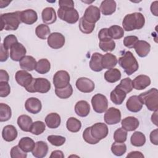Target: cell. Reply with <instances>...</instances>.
I'll list each match as a JSON object with an SVG mask.
<instances>
[{
    "instance_id": "6da1fadb",
    "label": "cell",
    "mask_w": 158,
    "mask_h": 158,
    "mask_svg": "<svg viewBox=\"0 0 158 158\" xmlns=\"http://www.w3.org/2000/svg\"><path fill=\"white\" fill-rule=\"evenodd\" d=\"M145 23V18L141 12H133L127 14L123 19V29L127 31L139 30Z\"/></svg>"
},
{
    "instance_id": "7a4b0ae2",
    "label": "cell",
    "mask_w": 158,
    "mask_h": 158,
    "mask_svg": "<svg viewBox=\"0 0 158 158\" xmlns=\"http://www.w3.org/2000/svg\"><path fill=\"white\" fill-rule=\"evenodd\" d=\"M21 22L20 11L2 14L1 15V30H16Z\"/></svg>"
},
{
    "instance_id": "3957f363",
    "label": "cell",
    "mask_w": 158,
    "mask_h": 158,
    "mask_svg": "<svg viewBox=\"0 0 158 158\" xmlns=\"http://www.w3.org/2000/svg\"><path fill=\"white\" fill-rule=\"evenodd\" d=\"M118 64L128 75H131L136 72L139 67L138 61L130 51L125 52L118 59Z\"/></svg>"
},
{
    "instance_id": "277c9868",
    "label": "cell",
    "mask_w": 158,
    "mask_h": 158,
    "mask_svg": "<svg viewBox=\"0 0 158 158\" xmlns=\"http://www.w3.org/2000/svg\"><path fill=\"white\" fill-rule=\"evenodd\" d=\"M138 96L143 104L146 105L148 110L154 112L157 110L158 91L156 88H151L146 92L141 93Z\"/></svg>"
},
{
    "instance_id": "5b68a950",
    "label": "cell",
    "mask_w": 158,
    "mask_h": 158,
    "mask_svg": "<svg viewBox=\"0 0 158 158\" xmlns=\"http://www.w3.org/2000/svg\"><path fill=\"white\" fill-rule=\"evenodd\" d=\"M29 93H46L51 89V83L44 78H33L31 84L25 88Z\"/></svg>"
},
{
    "instance_id": "8992f818",
    "label": "cell",
    "mask_w": 158,
    "mask_h": 158,
    "mask_svg": "<svg viewBox=\"0 0 158 158\" xmlns=\"http://www.w3.org/2000/svg\"><path fill=\"white\" fill-rule=\"evenodd\" d=\"M58 17L70 24H74L79 20V14L75 8L59 7L57 10Z\"/></svg>"
},
{
    "instance_id": "52a82bcc",
    "label": "cell",
    "mask_w": 158,
    "mask_h": 158,
    "mask_svg": "<svg viewBox=\"0 0 158 158\" xmlns=\"http://www.w3.org/2000/svg\"><path fill=\"white\" fill-rule=\"evenodd\" d=\"M91 104L96 112L101 114L107 109L108 101L104 95L98 93L92 97Z\"/></svg>"
},
{
    "instance_id": "ba28073f",
    "label": "cell",
    "mask_w": 158,
    "mask_h": 158,
    "mask_svg": "<svg viewBox=\"0 0 158 158\" xmlns=\"http://www.w3.org/2000/svg\"><path fill=\"white\" fill-rule=\"evenodd\" d=\"M70 77L65 70L57 71L53 77V84L56 88H63L70 84Z\"/></svg>"
},
{
    "instance_id": "9c48e42d",
    "label": "cell",
    "mask_w": 158,
    "mask_h": 158,
    "mask_svg": "<svg viewBox=\"0 0 158 158\" xmlns=\"http://www.w3.org/2000/svg\"><path fill=\"white\" fill-rule=\"evenodd\" d=\"M91 133L94 138L100 141L107 136L109 129L104 123H96L91 127Z\"/></svg>"
},
{
    "instance_id": "30bf717a",
    "label": "cell",
    "mask_w": 158,
    "mask_h": 158,
    "mask_svg": "<svg viewBox=\"0 0 158 158\" xmlns=\"http://www.w3.org/2000/svg\"><path fill=\"white\" fill-rule=\"evenodd\" d=\"M105 122L108 125H115L121 120V112L118 109L110 107L106 110L104 116Z\"/></svg>"
},
{
    "instance_id": "8fae6325",
    "label": "cell",
    "mask_w": 158,
    "mask_h": 158,
    "mask_svg": "<svg viewBox=\"0 0 158 158\" xmlns=\"http://www.w3.org/2000/svg\"><path fill=\"white\" fill-rule=\"evenodd\" d=\"M64 36L59 32H54L49 35L48 38V44L49 47L54 49H58L65 44Z\"/></svg>"
},
{
    "instance_id": "7c38bea8",
    "label": "cell",
    "mask_w": 158,
    "mask_h": 158,
    "mask_svg": "<svg viewBox=\"0 0 158 158\" xmlns=\"http://www.w3.org/2000/svg\"><path fill=\"white\" fill-rule=\"evenodd\" d=\"M83 17L89 23L95 24L101 17L100 9L97 6L91 5L86 9Z\"/></svg>"
},
{
    "instance_id": "4fadbf2b",
    "label": "cell",
    "mask_w": 158,
    "mask_h": 158,
    "mask_svg": "<svg viewBox=\"0 0 158 158\" xmlns=\"http://www.w3.org/2000/svg\"><path fill=\"white\" fill-rule=\"evenodd\" d=\"M76 87L82 93H91L94 89V83L89 78L86 77H81L76 81Z\"/></svg>"
},
{
    "instance_id": "5bb4252c",
    "label": "cell",
    "mask_w": 158,
    "mask_h": 158,
    "mask_svg": "<svg viewBox=\"0 0 158 158\" xmlns=\"http://www.w3.org/2000/svg\"><path fill=\"white\" fill-rule=\"evenodd\" d=\"M15 79L19 85L26 88L31 84L33 78L27 71L21 70L16 72L15 75Z\"/></svg>"
},
{
    "instance_id": "9a60e30c",
    "label": "cell",
    "mask_w": 158,
    "mask_h": 158,
    "mask_svg": "<svg viewBox=\"0 0 158 158\" xmlns=\"http://www.w3.org/2000/svg\"><path fill=\"white\" fill-rule=\"evenodd\" d=\"M27 50L24 46L18 42L11 48L10 51V57L14 61H20L25 56Z\"/></svg>"
},
{
    "instance_id": "2e32d148",
    "label": "cell",
    "mask_w": 158,
    "mask_h": 158,
    "mask_svg": "<svg viewBox=\"0 0 158 158\" xmlns=\"http://www.w3.org/2000/svg\"><path fill=\"white\" fill-rule=\"evenodd\" d=\"M25 107L28 112L33 114H36L41 110V102L39 99L31 97L26 100L25 102Z\"/></svg>"
},
{
    "instance_id": "e0dca14e",
    "label": "cell",
    "mask_w": 158,
    "mask_h": 158,
    "mask_svg": "<svg viewBox=\"0 0 158 158\" xmlns=\"http://www.w3.org/2000/svg\"><path fill=\"white\" fill-rule=\"evenodd\" d=\"M21 22L27 25H32L38 20V15L33 9H26L20 11Z\"/></svg>"
},
{
    "instance_id": "ac0fdd59",
    "label": "cell",
    "mask_w": 158,
    "mask_h": 158,
    "mask_svg": "<svg viewBox=\"0 0 158 158\" xmlns=\"http://www.w3.org/2000/svg\"><path fill=\"white\" fill-rule=\"evenodd\" d=\"M143 104L138 96L133 95L130 96L127 101L126 107L127 109L132 112H138L143 108Z\"/></svg>"
},
{
    "instance_id": "d6986e66",
    "label": "cell",
    "mask_w": 158,
    "mask_h": 158,
    "mask_svg": "<svg viewBox=\"0 0 158 158\" xmlns=\"http://www.w3.org/2000/svg\"><path fill=\"white\" fill-rule=\"evenodd\" d=\"M151 84L150 78L145 75H139L132 81L133 88L136 90H142L147 88Z\"/></svg>"
},
{
    "instance_id": "ffe728a7",
    "label": "cell",
    "mask_w": 158,
    "mask_h": 158,
    "mask_svg": "<svg viewBox=\"0 0 158 158\" xmlns=\"http://www.w3.org/2000/svg\"><path fill=\"white\" fill-rule=\"evenodd\" d=\"M32 154L35 157L43 158L44 157L48 152V146L46 143L43 141H37L35 143V148H33Z\"/></svg>"
},
{
    "instance_id": "44dd1931",
    "label": "cell",
    "mask_w": 158,
    "mask_h": 158,
    "mask_svg": "<svg viewBox=\"0 0 158 158\" xmlns=\"http://www.w3.org/2000/svg\"><path fill=\"white\" fill-rule=\"evenodd\" d=\"M122 128L126 131H132L135 130L139 125V122L138 118L133 116L127 117L121 122Z\"/></svg>"
},
{
    "instance_id": "7402d4cb",
    "label": "cell",
    "mask_w": 158,
    "mask_h": 158,
    "mask_svg": "<svg viewBox=\"0 0 158 158\" xmlns=\"http://www.w3.org/2000/svg\"><path fill=\"white\" fill-rule=\"evenodd\" d=\"M18 135L17 129L14 125H7L5 126L2 131V136L4 140L7 142H11L15 140Z\"/></svg>"
},
{
    "instance_id": "603a6c76",
    "label": "cell",
    "mask_w": 158,
    "mask_h": 158,
    "mask_svg": "<svg viewBox=\"0 0 158 158\" xmlns=\"http://www.w3.org/2000/svg\"><path fill=\"white\" fill-rule=\"evenodd\" d=\"M136 54L141 57H144L148 55L151 50V45L144 40H138L134 46Z\"/></svg>"
},
{
    "instance_id": "cb8c5ba5",
    "label": "cell",
    "mask_w": 158,
    "mask_h": 158,
    "mask_svg": "<svg viewBox=\"0 0 158 158\" xmlns=\"http://www.w3.org/2000/svg\"><path fill=\"white\" fill-rule=\"evenodd\" d=\"M43 22L48 25L52 24L56 21L57 16L53 7H48L44 8L41 13Z\"/></svg>"
},
{
    "instance_id": "d4e9b609",
    "label": "cell",
    "mask_w": 158,
    "mask_h": 158,
    "mask_svg": "<svg viewBox=\"0 0 158 158\" xmlns=\"http://www.w3.org/2000/svg\"><path fill=\"white\" fill-rule=\"evenodd\" d=\"M116 2L113 0H105L102 1L100 5V11L104 15H110L116 10Z\"/></svg>"
},
{
    "instance_id": "484cf974",
    "label": "cell",
    "mask_w": 158,
    "mask_h": 158,
    "mask_svg": "<svg viewBox=\"0 0 158 158\" xmlns=\"http://www.w3.org/2000/svg\"><path fill=\"white\" fill-rule=\"evenodd\" d=\"M75 112L80 117H86L90 112V106L86 101H79L75 106Z\"/></svg>"
},
{
    "instance_id": "4316f807",
    "label": "cell",
    "mask_w": 158,
    "mask_h": 158,
    "mask_svg": "<svg viewBox=\"0 0 158 158\" xmlns=\"http://www.w3.org/2000/svg\"><path fill=\"white\" fill-rule=\"evenodd\" d=\"M35 59L31 56H25L19 61L20 68L26 71H32L35 69L36 65Z\"/></svg>"
},
{
    "instance_id": "83f0119b",
    "label": "cell",
    "mask_w": 158,
    "mask_h": 158,
    "mask_svg": "<svg viewBox=\"0 0 158 158\" xmlns=\"http://www.w3.org/2000/svg\"><path fill=\"white\" fill-rule=\"evenodd\" d=\"M102 55L99 52H94L92 54L89 61V67L94 72H101L103 68L102 66Z\"/></svg>"
},
{
    "instance_id": "f1b7e54d",
    "label": "cell",
    "mask_w": 158,
    "mask_h": 158,
    "mask_svg": "<svg viewBox=\"0 0 158 158\" xmlns=\"http://www.w3.org/2000/svg\"><path fill=\"white\" fill-rule=\"evenodd\" d=\"M127 96V93L122 89L115 87L110 94V98L111 101L116 104L120 105L125 100Z\"/></svg>"
},
{
    "instance_id": "f546056e",
    "label": "cell",
    "mask_w": 158,
    "mask_h": 158,
    "mask_svg": "<svg viewBox=\"0 0 158 158\" xmlns=\"http://www.w3.org/2000/svg\"><path fill=\"white\" fill-rule=\"evenodd\" d=\"M117 59L115 56L111 53H106L102 57V66L103 69H110L116 66L117 64Z\"/></svg>"
},
{
    "instance_id": "4dcf8cb0",
    "label": "cell",
    "mask_w": 158,
    "mask_h": 158,
    "mask_svg": "<svg viewBox=\"0 0 158 158\" xmlns=\"http://www.w3.org/2000/svg\"><path fill=\"white\" fill-rule=\"evenodd\" d=\"M61 122L60 115L55 112L50 113L45 118V123L49 128H57Z\"/></svg>"
},
{
    "instance_id": "1f68e13d",
    "label": "cell",
    "mask_w": 158,
    "mask_h": 158,
    "mask_svg": "<svg viewBox=\"0 0 158 158\" xmlns=\"http://www.w3.org/2000/svg\"><path fill=\"white\" fill-rule=\"evenodd\" d=\"M33 124L31 118L27 115H21L17 118V125L23 131L28 132Z\"/></svg>"
},
{
    "instance_id": "d6a6232c",
    "label": "cell",
    "mask_w": 158,
    "mask_h": 158,
    "mask_svg": "<svg viewBox=\"0 0 158 158\" xmlns=\"http://www.w3.org/2000/svg\"><path fill=\"white\" fill-rule=\"evenodd\" d=\"M122 74L118 69H110L104 73V79L109 83H115L120 80Z\"/></svg>"
},
{
    "instance_id": "836d02e7",
    "label": "cell",
    "mask_w": 158,
    "mask_h": 158,
    "mask_svg": "<svg viewBox=\"0 0 158 158\" xmlns=\"http://www.w3.org/2000/svg\"><path fill=\"white\" fill-rule=\"evenodd\" d=\"M35 141L30 137H23L19 141V146L25 152L33 151L35 146Z\"/></svg>"
},
{
    "instance_id": "e575fe53",
    "label": "cell",
    "mask_w": 158,
    "mask_h": 158,
    "mask_svg": "<svg viewBox=\"0 0 158 158\" xmlns=\"http://www.w3.org/2000/svg\"><path fill=\"white\" fill-rule=\"evenodd\" d=\"M131 144L136 147L143 146L146 143V136L141 131H135L130 138Z\"/></svg>"
},
{
    "instance_id": "d590c367",
    "label": "cell",
    "mask_w": 158,
    "mask_h": 158,
    "mask_svg": "<svg viewBox=\"0 0 158 158\" xmlns=\"http://www.w3.org/2000/svg\"><path fill=\"white\" fill-rule=\"evenodd\" d=\"M51 69V64L47 59H41L37 63L35 70L40 74H45L49 72Z\"/></svg>"
},
{
    "instance_id": "8d00e7d4",
    "label": "cell",
    "mask_w": 158,
    "mask_h": 158,
    "mask_svg": "<svg viewBox=\"0 0 158 158\" xmlns=\"http://www.w3.org/2000/svg\"><path fill=\"white\" fill-rule=\"evenodd\" d=\"M66 127L69 131L72 133H77L80 130L81 127V123L80 120L75 117H70L67 120Z\"/></svg>"
},
{
    "instance_id": "74e56055",
    "label": "cell",
    "mask_w": 158,
    "mask_h": 158,
    "mask_svg": "<svg viewBox=\"0 0 158 158\" xmlns=\"http://www.w3.org/2000/svg\"><path fill=\"white\" fill-rule=\"evenodd\" d=\"M108 31L112 40H119L124 35V30L118 25H115L110 27L109 28H108Z\"/></svg>"
},
{
    "instance_id": "f35d334b",
    "label": "cell",
    "mask_w": 158,
    "mask_h": 158,
    "mask_svg": "<svg viewBox=\"0 0 158 158\" xmlns=\"http://www.w3.org/2000/svg\"><path fill=\"white\" fill-rule=\"evenodd\" d=\"M49 27L46 24H40L38 25L35 29V33L36 36L41 39L46 40L51 34Z\"/></svg>"
},
{
    "instance_id": "ab89813d",
    "label": "cell",
    "mask_w": 158,
    "mask_h": 158,
    "mask_svg": "<svg viewBox=\"0 0 158 158\" xmlns=\"http://www.w3.org/2000/svg\"><path fill=\"white\" fill-rule=\"evenodd\" d=\"M12 116V110L10 106L4 103L0 104V121L6 122Z\"/></svg>"
},
{
    "instance_id": "60d3db41",
    "label": "cell",
    "mask_w": 158,
    "mask_h": 158,
    "mask_svg": "<svg viewBox=\"0 0 158 158\" xmlns=\"http://www.w3.org/2000/svg\"><path fill=\"white\" fill-rule=\"evenodd\" d=\"M55 93L57 97L60 99H67L70 98L73 93V88L70 84L63 88H56Z\"/></svg>"
},
{
    "instance_id": "b9f144b4",
    "label": "cell",
    "mask_w": 158,
    "mask_h": 158,
    "mask_svg": "<svg viewBox=\"0 0 158 158\" xmlns=\"http://www.w3.org/2000/svg\"><path fill=\"white\" fill-rule=\"evenodd\" d=\"M95 28L94 23H91L87 22L83 17L80 19L79 28L80 31L85 34H90Z\"/></svg>"
},
{
    "instance_id": "7bdbcfd3",
    "label": "cell",
    "mask_w": 158,
    "mask_h": 158,
    "mask_svg": "<svg viewBox=\"0 0 158 158\" xmlns=\"http://www.w3.org/2000/svg\"><path fill=\"white\" fill-rule=\"evenodd\" d=\"M111 151L116 156H121L127 151V146L124 143L114 142L111 146Z\"/></svg>"
},
{
    "instance_id": "ee69618b",
    "label": "cell",
    "mask_w": 158,
    "mask_h": 158,
    "mask_svg": "<svg viewBox=\"0 0 158 158\" xmlns=\"http://www.w3.org/2000/svg\"><path fill=\"white\" fill-rule=\"evenodd\" d=\"M46 129L45 123L42 121H35L33 123L30 132L35 135H39L43 133Z\"/></svg>"
},
{
    "instance_id": "f6af8a7d",
    "label": "cell",
    "mask_w": 158,
    "mask_h": 158,
    "mask_svg": "<svg viewBox=\"0 0 158 158\" xmlns=\"http://www.w3.org/2000/svg\"><path fill=\"white\" fill-rule=\"evenodd\" d=\"M116 87L122 89L127 94L133 90L132 80L128 77L123 78L120 81V83L116 86Z\"/></svg>"
},
{
    "instance_id": "bcb514c9",
    "label": "cell",
    "mask_w": 158,
    "mask_h": 158,
    "mask_svg": "<svg viewBox=\"0 0 158 158\" xmlns=\"http://www.w3.org/2000/svg\"><path fill=\"white\" fill-rule=\"evenodd\" d=\"M127 131L122 128L117 129L114 134V139L115 142L117 143H124L127 140Z\"/></svg>"
},
{
    "instance_id": "7dc6e473",
    "label": "cell",
    "mask_w": 158,
    "mask_h": 158,
    "mask_svg": "<svg viewBox=\"0 0 158 158\" xmlns=\"http://www.w3.org/2000/svg\"><path fill=\"white\" fill-rule=\"evenodd\" d=\"M47 139L49 143L55 146H60L63 145L66 141L64 136L60 135H49L48 136Z\"/></svg>"
},
{
    "instance_id": "c3c4849f",
    "label": "cell",
    "mask_w": 158,
    "mask_h": 158,
    "mask_svg": "<svg viewBox=\"0 0 158 158\" xmlns=\"http://www.w3.org/2000/svg\"><path fill=\"white\" fill-rule=\"evenodd\" d=\"M83 138L88 144H96L99 143V140L94 138L91 133V127H87L83 132Z\"/></svg>"
},
{
    "instance_id": "681fc988",
    "label": "cell",
    "mask_w": 158,
    "mask_h": 158,
    "mask_svg": "<svg viewBox=\"0 0 158 158\" xmlns=\"http://www.w3.org/2000/svg\"><path fill=\"white\" fill-rule=\"evenodd\" d=\"M99 46L104 52H111L114 51L115 48V43L113 40L107 41H99Z\"/></svg>"
},
{
    "instance_id": "f907efd6",
    "label": "cell",
    "mask_w": 158,
    "mask_h": 158,
    "mask_svg": "<svg viewBox=\"0 0 158 158\" xmlns=\"http://www.w3.org/2000/svg\"><path fill=\"white\" fill-rule=\"evenodd\" d=\"M10 153L12 158H26L27 157V152L21 149L19 145L12 147Z\"/></svg>"
},
{
    "instance_id": "816d5d0a",
    "label": "cell",
    "mask_w": 158,
    "mask_h": 158,
    "mask_svg": "<svg viewBox=\"0 0 158 158\" xmlns=\"http://www.w3.org/2000/svg\"><path fill=\"white\" fill-rule=\"evenodd\" d=\"M18 43V40L14 35H9L4 39L3 45L7 49H10L11 48Z\"/></svg>"
},
{
    "instance_id": "f5cc1de1",
    "label": "cell",
    "mask_w": 158,
    "mask_h": 158,
    "mask_svg": "<svg viewBox=\"0 0 158 158\" xmlns=\"http://www.w3.org/2000/svg\"><path fill=\"white\" fill-rule=\"evenodd\" d=\"M138 40L139 39L136 36H127L124 38L123 43L125 47L133 48Z\"/></svg>"
},
{
    "instance_id": "db71d44e",
    "label": "cell",
    "mask_w": 158,
    "mask_h": 158,
    "mask_svg": "<svg viewBox=\"0 0 158 158\" xmlns=\"http://www.w3.org/2000/svg\"><path fill=\"white\" fill-rule=\"evenodd\" d=\"M10 92V87L8 82L0 81V96L4 98L7 96Z\"/></svg>"
},
{
    "instance_id": "11a10c76",
    "label": "cell",
    "mask_w": 158,
    "mask_h": 158,
    "mask_svg": "<svg viewBox=\"0 0 158 158\" xmlns=\"http://www.w3.org/2000/svg\"><path fill=\"white\" fill-rule=\"evenodd\" d=\"M98 38L100 41H107L112 40L109 36L107 28H104L100 30L98 33Z\"/></svg>"
},
{
    "instance_id": "9f6ffc18",
    "label": "cell",
    "mask_w": 158,
    "mask_h": 158,
    "mask_svg": "<svg viewBox=\"0 0 158 158\" xmlns=\"http://www.w3.org/2000/svg\"><path fill=\"white\" fill-rule=\"evenodd\" d=\"M8 57H9L8 49L4 48L3 43H1L0 46V61L5 62L7 60Z\"/></svg>"
},
{
    "instance_id": "6f0895ef",
    "label": "cell",
    "mask_w": 158,
    "mask_h": 158,
    "mask_svg": "<svg viewBox=\"0 0 158 158\" xmlns=\"http://www.w3.org/2000/svg\"><path fill=\"white\" fill-rule=\"evenodd\" d=\"M59 7L74 8V2L72 0H60L59 1Z\"/></svg>"
},
{
    "instance_id": "680465c9",
    "label": "cell",
    "mask_w": 158,
    "mask_h": 158,
    "mask_svg": "<svg viewBox=\"0 0 158 158\" xmlns=\"http://www.w3.org/2000/svg\"><path fill=\"white\" fill-rule=\"evenodd\" d=\"M150 141L154 145L158 144V130L157 128L152 131L150 133Z\"/></svg>"
},
{
    "instance_id": "91938a15",
    "label": "cell",
    "mask_w": 158,
    "mask_h": 158,
    "mask_svg": "<svg viewBox=\"0 0 158 158\" xmlns=\"http://www.w3.org/2000/svg\"><path fill=\"white\" fill-rule=\"evenodd\" d=\"M150 9H151V13L154 15L158 16V1H156L152 2Z\"/></svg>"
},
{
    "instance_id": "94428289",
    "label": "cell",
    "mask_w": 158,
    "mask_h": 158,
    "mask_svg": "<svg viewBox=\"0 0 158 158\" xmlns=\"http://www.w3.org/2000/svg\"><path fill=\"white\" fill-rule=\"evenodd\" d=\"M9 80V76L8 73L4 70H0V81H7Z\"/></svg>"
},
{
    "instance_id": "6125c7cd",
    "label": "cell",
    "mask_w": 158,
    "mask_h": 158,
    "mask_svg": "<svg viewBox=\"0 0 158 158\" xmlns=\"http://www.w3.org/2000/svg\"><path fill=\"white\" fill-rule=\"evenodd\" d=\"M127 157H136V158H143L144 155L139 151H131L127 156Z\"/></svg>"
},
{
    "instance_id": "be15d7a7",
    "label": "cell",
    "mask_w": 158,
    "mask_h": 158,
    "mask_svg": "<svg viewBox=\"0 0 158 158\" xmlns=\"http://www.w3.org/2000/svg\"><path fill=\"white\" fill-rule=\"evenodd\" d=\"M51 158H54V157H57V158H64V154L62 151L60 150H55L51 152V154L50 156Z\"/></svg>"
},
{
    "instance_id": "e7e4bbea",
    "label": "cell",
    "mask_w": 158,
    "mask_h": 158,
    "mask_svg": "<svg viewBox=\"0 0 158 158\" xmlns=\"http://www.w3.org/2000/svg\"><path fill=\"white\" fill-rule=\"evenodd\" d=\"M151 121L156 126L158 125L157 123V110L154 111V112L151 115Z\"/></svg>"
},
{
    "instance_id": "03108f58",
    "label": "cell",
    "mask_w": 158,
    "mask_h": 158,
    "mask_svg": "<svg viewBox=\"0 0 158 158\" xmlns=\"http://www.w3.org/2000/svg\"><path fill=\"white\" fill-rule=\"evenodd\" d=\"M10 2L11 1H7L1 0L0 1V7L3 8V7H7Z\"/></svg>"
}]
</instances>
